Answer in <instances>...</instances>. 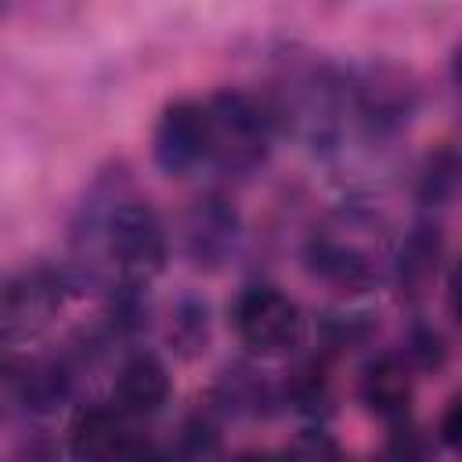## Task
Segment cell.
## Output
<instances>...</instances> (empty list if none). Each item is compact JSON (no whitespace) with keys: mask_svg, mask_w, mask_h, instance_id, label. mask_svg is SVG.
Here are the masks:
<instances>
[{"mask_svg":"<svg viewBox=\"0 0 462 462\" xmlns=\"http://www.w3.org/2000/svg\"><path fill=\"white\" fill-rule=\"evenodd\" d=\"M303 260L318 282L343 296L372 292L390 267L383 220L357 206L339 209L307 238Z\"/></svg>","mask_w":462,"mask_h":462,"instance_id":"cell-1","label":"cell"},{"mask_svg":"<svg viewBox=\"0 0 462 462\" xmlns=\"http://www.w3.org/2000/svg\"><path fill=\"white\" fill-rule=\"evenodd\" d=\"M209 134L213 152L209 162L231 177H245L260 170L274 144L278 116L249 90H217L209 101Z\"/></svg>","mask_w":462,"mask_h":462,"instance_id":"cell-2","label":"cell"},{"mask_svg":"<svg viewBox=\"0 0 462 462\" xmlns=\"http://www.w3.org/2000/svg\"><path fill=\"white\" fill-rule=\"evenodd\" d=\"M90 278L76 267L36 263L11 274L0 285V343H29L36 339L65 307L69 296L83 292Z\"/></svg>","mask_w":462,"mask_h":462,"instance_id":"cell-3","label":"cell"},{"mask_svg":"<svg viewBox=\"0 0 462 462\" xmlns=\"http://www.w3.org/2000/svg\"><path fill=\"white\" fill-rule=\"evenodd\" d=\"M105 253L119 267L123 282L144 285L170 260V235L148 202H119L101 220Z\"/></svg>","mask_w":462,"mask_h":462,"instance_id":"cell-4","label":"cell"},{"mask_svg":"<svg viewBox=\"0 0 462 462\" xmlns=\"http://www.w3.org/2000/svg\"><path fill=\"white\" fill-rule=\"evenodd\" d=\"M238 343L256 357H285L303 339V310L278 285H249L231 307Z\"/></svg>","mask_w":462,"mask_h":462,"instance_id":"cell-5","label":"cell"},{"mask_svg":"<svg viewBox=\"0 0 462 462\" xmlns=\"http://www.w3.org/2000/svg\"><path fill=\"white\" fill-rule=\"evenodd\" d=\"M213 134H209V108L195 97H177L162 108L155 134H152V159L170 177H188L209 162Z\"/></svg>","mask_w":462,"mask_h":462,"instance_id":"cell-6","label":"cell"},{"mask_svg":"<svg viewBox=\"0 0 462 462\" xmlns=\"http://www.w3.org/2000/svg\"><path fill=\"white\" fill-rule=\"evenodd\" d=\"M126 419L112 401H90L72 415L69 426V455L76 462H126L144 448V437L134 433Z\"/></svg>","mask_w":462,"mask_h":462,"instance_id":"cell-7","label":"cell"},{"mask_svg":"<svg viewBox=\"0 0 462 462\" xmlns=\"http://www.w3.org/2000/svg\"><path fill=\"white\" fill-rule=\"evenodd\" d=\"M361 401L372 415H379L390 426L408 422L411 401H415V368L401 350H383L361 368Z\"/></svg>","mask_w":462,"mask_h":462,"instance_id":"cell-8","label":"cell"},{"mask_svg":"<svg viewBox=\"0 0 462 462\" xmlns=\"http://www.w3.org/2000/svg\"><path fill=\"white\" fill-rule=\"evenodd\" d=\"M170 390H173V383H170V368L162 365V357L152 350H137L116 372L112 404L126 419H152L166 408Z\"/></svg>","mask_w":462,"mask_h":462,"instance_id":"cell-9","label":"cell"},{"mask_svg":"<svg viewBox=\"0 0 462 462\" xmlns=\"http://www.w3.org/2000/svg\"><path fill=\"white\" fill-rule=\"evenodd\" d=\"M184 238H188V256L195 267L217 271L238 242V213L224 195H206L195 202V209L188 213L184 224Z\"/></svg>","mask_w":462,"mask_h":462,"instance_id":"cell-10","label":"cell"},{"mask_svg":"<svg viewBox=\"0 0 462 462\" xmlns=\"http://www.w3.org/2000/svg\"><path fill=\"white\" fill-rule=\"evenodd\" d=\"M444 260V231L437 220H419L411 224V231L401 238L397 253L390 256V271L397 278L401 296L419 300L433 289L437 271Z\"/></svg>","mask_w":462,"mask_h":462,"instance_id":"cell-11","label":"cell"},{"mask_svg":"<svg viewBox=\"0 0 462 462\" xmlns=\"http://www.w3.org/2000/svg\"><path fill=\"white\" fill-rule=\"evenodd\" d=\"M72 365L65 357H54V361H40V365H29L22 368L18 375V397L25 401L29 411H54L69 393H72Z\"/></svg>","mask_w":462,"mask_h":462,"instance_id":"cell-12","label":"cell"},{"mask_svg":"<svg viewBox=\"0 0 462 462\" xmlns=\"http://www.w3.org/2000/svg\"><path fill=\"white\" fill-rule=\"evenodd\" d=\"M455 191H458V152L444 144L426 155L419 180H415V199L426 209H444L455 202Z\"/></svg>","mask_w":462,"mask_h":462,"instance_id":"cell-13","label":"cell"},{"mask_svg":"<svg viewBox=\"0 0 462 462\" xmlns=\"http://www.w3.org/2000/svg\"><path fill=\"white\" fill-rule=\"evenodd\" d=\"M170 343L180 357H199L209 343V307L202 300H180L170 321Z\"/></svg>","mask_w":462,"mask_h":462,"instance_id":"cell-14","label":"cell"},{"mask_svg":"<svg viewBox=\"0 0 462 462\" xmlns=\"http://www.w3.org/2000/svg\"><path fill=\"white\" fill-rule=\"evenodd\" d=\"M401 354L408 357V365L415 372H440L448 365V339H444V332L437 325L419 321V325H411L408 346Z\"/></svg>","mask_w":462,"mask_h":462,"instance_id":"cell-15","label":"cell"},{"mask_svg":"<svg viewBox=\"0 0 462 462\" xmlns=\"http://www.w3.org/2000/svg\"><path fill=\"white\" fill-rule=\"evenodd\" d=\"M383 462H430V444L411 422H401V426H393Z\"/></svg>","mask_w":462,"mask_h":462,"instance_id":"cell-16","label":"cell"},{"mask_svg":"<svg viewBox=\"0 0 462 462\" xmlns=\"http://www.w3.org/2000/svg\"><path fill=\"white\" fill-rule=\"evenodd\" d=\"M458 415H462L458 401H451V404H448V411L440 415L437 437H440V444H444V448H455V444H458Z\"/></svg>","mask_w":462,"mask_h":462,"instance_id":"cell-17","label":"cell"},{"mask_svg":"<svg viewBox=\"0 0 462 462\" xmlns=\"http://www.w3.org/2000/svg\"><path fill=\"white\" fill-rule=\"evenodd\" d=\"M231 462H289L285 451H267V448H249V451H238Z\"/></svg>","mask_w":462,"mask_h":462,"instance_id":"cell-18","label":"cell"}]
</instances>
